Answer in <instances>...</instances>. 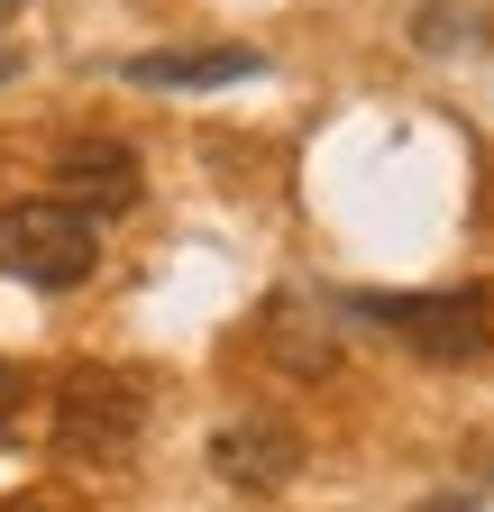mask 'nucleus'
<instances>
[{"instance_id": "nucleus-7", "label": "nucleus", "mask_w": 494, "mask_h": 512, "mask_svg": "<svg viewBox=\"0 0 494 512\" xmlns=\"http://www.w3.org/2000/svg\"><path fill=\"white\" fill-rule=\"evenodd\" d=\"M266 330H275V357H293L302 375H330V366H339V348H330V339H321L293 302H275V320H266Z\"/></svg>"}, {"instance_id": "nucleus-2", "label": "nucleus", "mask_w": 494, "mask_h": 512, "mask_svg": "<svg viewBox=\"0 0 494 512\" xmlns=\"http://www.w3.org/2000/svg\"><path fill=\"white\" fill-rule=\"evenodd\" d=\"M348 320H376L385 339H403L412 357H440V366H467L494 348V302L476 284H458V293H348Z\"/></svg>"}, {"instance_id": "nucleus-1", "label": "nucleus", "mask_w": 494, "mask_h": 512, "mask_svg": "<svg viewBox=\"0 0 494 512\" xmlns=\"http://www.w3.org/2000/svg\"><path fill=\"white\" fill-rule=\"evenodd\" d=\"M147 403H156V384L129 375V366H74L65 384H55V448L65 458H129V448L147 439Z\"/></svg>"}, {"instance_id": "nucleus-3", "label": "nucleus", "mask_w": 494, "mask_h": 512, "mask_svg": "<svg viewBox=\"0 0 494 512\" xmlns=\"http://www.w3.org/2000/svg\"><path fill=\"white\" fill-rule=\"evenodd\" d=\"M101 266V229L74 202H19L0 211V275L28 284V293H74Z\"/></svg>"}, {"instance_id": "nucleus-5", "label": "nucleus", "mask_w": 494, "mask_h": 512, "mask_svg": "<svg viewBox=\"0 0 494 512\" xmlns=\"http://www.w3.org/2000/svg\"><path fill=\"white\" fill-rule=\"evenodd\" d=\"M138 192H147V174H138V156L119 147V138H74L65 156H55V202H74L83 220L138 211Z\"/></svg>"}, {"instance_id": "nucleus-8", "label": "nucleus", "mask_w": 494, "mask_h": 512, "mask_svg": "<svg viewBox=\"0 0 494 512\" xmlns=\"http://www.w3.org/2000/svg\"><path fill=\"white\" fill-rule=\"evenodd\" d=\"M19 412H28V384H19V366H0V439L19 430Z\"/></svg>"}, {"instance_id": "nucleus-6", "label": "nucleus", "mask_w": 494, "mask_h": 512, "mask_svg": "<svg viewBox=\"0 0 494 512\" xmlns=\"http://www.w3.org/2000/svg\"><path fill=\"white\" fill-rule=\"evenodd\" d=\"M266 55L257 46H156V55H129L119 83H147V92H220V83H257Z\"/></svg>"}, {"instance_id": "nucleus-9", "label": "nucleus", "mask_w": 494, "mask_h": 512, "mask_svg": "<svg viewBox=\"0 0 494 512\" xmlns=\"http://www.w3.org/2000/svg\"><path fill=\"white\" fill-rule=\"evenodd\" d=\"M0 74H10V46H0Z\"/></svg>"}, {"instance_id": "nucleus-4", "label": "nucleus", "mask_w": 494, "mask_h": 512, "mask_svg": "<svg viewBox=\"0 0 494 512\" xmlns=\"http://www.w3.org/2000/svg\"><path fill=\"white\" fill-rule=\"evenodd\" d=\"M211 467H220L238 494H275V485H293V467H302V439H293L275 412H238V421L211 430Z\"/></svg>"}]
</instances>
